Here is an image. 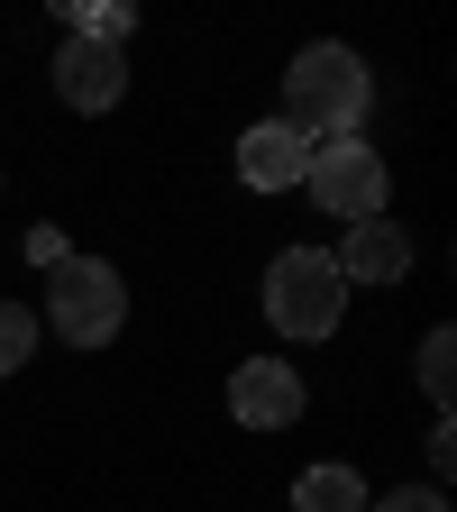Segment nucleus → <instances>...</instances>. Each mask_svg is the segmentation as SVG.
I'll use <instances>...</instances> for the list:
<instances>
[{"instance_id":"nucleus-1","label":"nucleus","mask_w":457,"mask_h":512,"mask_svg":"<svg viewBox=\"0 0 457 512\" xmlns=\"http://www.w3.org/2000/svg\"><path fill=\"white\" fill-rule=\"evenodd\" d=\"M375 83H366V55L357 46H302L293 74H284V128H302V138H357Z\"/></svg>"},{"instance_id":"nucleus-2","label":"nucleus","mask_w":457,"mask_h":512,"mask_svg":"<svg viewBox=\"0 0 457 512\" xmlns=\"http://www.w3.org/2000/svg\"><path fill=\"white\" fill-rule=\"evenodd\" d=\"M339 311H348V284L330 266V247H284L266 266V320L284 339H330Z\"/></svg>"},{"instance_id":"nucleus-3","label":"nucleus","mask_w":457,"mask_h":512,"mask_svg":"<svg viewBox=\"0 0 457 512\" xmlns=\"http://www.w3.org/2000/svg\"><path fill=\"white\" fill-rule=\"evenodd\" d=\"M46 320H55V339H74V348H110L119 320H128V284L101 256H64V266H46Z\"/></svg>"},{"instance_id":"nucleus-4","label":"nucleus","mask_w":457,"mask_h":512,"mask_svg":"<svg viewBox=\"0 0 457 512\" xmlns=\"http://www.w3.org/2000/svg\"><path fill=\"white\" fill-rule=\"evenodd\" d=\"M302 192L330 220H384V156L366 138H311V165H302Z\"/></svg>"},{"instance_id":"nucleus-5","label":"nucleus","mask_w":457,"mask_h":512,"mask_svg":"<svg viewBox=\"0 0 457 512\" xmlns=\"http://www.w3.org/2000/svg\"><path fill=\"white\" fill-rule=\"evenodd\" d=\"M229 412H238L247 430H284V421H302V375H293L284 357H247V366L229 375Z\"/></svg>"},{"instance_id":"nucleus-6","label":"nucleus","mask_w":457,"mask_h":512,"mask_svg":"<svg viewBox=\"0 0 457 512\" xmlns=\"http://www.w3.org/2000/svg\"><path fill=\"white\" fill-rule=\"evenodd\" d=\"M55 92L74 101V110H119V92H128V55H119V46H92V37H64V55H55Z\"/></svg>"},{"instance_id":"nucleus-7","label":"nucleus","mask_w":457,"mask_h":512,"mask_svg":"<svg viewBox=\"0 0 457 512\" xmlns=\"http://www.w3.org/2000/svg\"><path fill=\"white\" fill-rule=\"evenodd\" d=\"M302 165H311V138L284 128V119H256L247 138H238V174L256 192H302Z\"/></svg>"},{"instance_id":"nucleus-8","label":"nucleus","mask_w":457,"mask_h":512,"mask_svg":"<svg viewBox=\"0 0 457 512\" xmlns=\"http://www.w3.org/2000/svg\"><path fill=\"white\" fill-rule=\"evenodd\" d=\"M330 266H339V284H403L412 238H403V220H357V229H348V247L330 256Z\"/></svg>"},{"instance_id":"nucleus-9","label":"nucleus","mask_w":457,"mask_h":512,"mask_svg":"<svg viewBox=\"0 0 457 512\" xmlns=\"http://www.w3.org/2000/svg\"><path fill=\"white\" fill-rule=\"evenodd\" d=\"M375 494H366V476L357 467H311L302 485H293V512H366Z\"/></svg>"},{"instance_id":"nucleus-10","label":"nucleus","mask_w":457,"mask_h":512,"mask_svg":"<svg viewBox=\"0 0 457 512\" xmlns=\"http://www.w3.org/2000/svg\"><path fill=\"white\" fill-rule=\"evenodd\" d=\"M128 28H138V10H128V0H74V37H92V46H128Z\"/></svg>"},{"instance_id":"nucleus-11","label":"nucleus","mask_w":457,"mask_h":512,"mask_svg":"<svg viewBox=\"0 0 457 512\" xmlns=\"http://www.w3.org/2000/svg\"><path fill=\"white\" fill-rule=\"evenodd\" d=\"M421 394H430L439 412H448V394H457V339H448V330L421 339Z\"/></svg>"},{"instance_id":"nucleus-12","label":"nucleus","mask_w":457,"mask_h":512,"mask_svg":"<svg viewBox=\"0 0 457 512\" xmlns=\"http://www.w3.org/2000/svg\"><path fill=\"white\" fill-rule=\"evenodd\" d=\"M37 357V311H19V302H0V375H19Z\"/></svg>"},{"instance_id":"nucleus-13","label":"nucleus","mask_w":457,"mask_h":512,"mask_svg":"<svg viewBox=\"0 0 457 512\" xmlns=\"http://www.w3.org/2000/svg\"><path fill=\"white\" fill-rule=\"evenodd\" d=\"M366 512H448V494L439 485H394V494H375Z\"/></svg>"},{"instance_id":"nucleus-14","label":"nucleus","mask_w":457,"mask_h":512,"mask_svg":"<svg viewBox=\"0 0 457 512\" xmlns=\"http://www.w3.org/2000/svg\"><path fill=\"white\" fill-rule=\"evenodd\" d=\"M64 256H74V247H64V229H28V266H64Z\"/></svg>"}]
</instances>
